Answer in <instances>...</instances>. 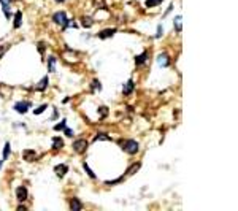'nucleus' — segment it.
<instances>
[{
  "mask_svg": "<svg viewBox=\"0 0 238 211\" xmlns=\"http://www.w3.org/2000/svg\"><path fill=\"white\" fill-rule=\"evenodd\" d=\"M10 2H11V0H0V3H2V5H10Z\"/></svg>",
  "mask_w": 238,
  "mask_h": 211,
  "instance_id": "nucleus-32",
  "label": "nucleus"
},
{
  "mask_svg": "<svg viewBox=\"0 0 238 211\" xmlns=\"http://www.w3.org/2000/svg\"><path fill=\"white\" fill-rule=\"evenodd\" d=\"M62 146H64V142H62L59 136H54V138H53V148H54V149H60Z\"/></svg>",
  "mask_w": 238,
  "mask_h": 211,
  "instance_id": "nucleus-13",
  "label": "nucleus"
},
{
  "mask_svg": "<svg viewBox=\"0 0 238 211\" xmlns=\"http://www.w3.org/2000/svg\"><path fill=\"white\" fill-rule=\"evenodd\" d=\"M48 68H49V72H54V68H56V57L54 56H51L48 59Z\"/></svg>",
  "mask_w": 238,
  "mask_h": 211,
  "instance_id": "nucleus-16",
  "label": "nucleus"
},
{
  "mask_svg": "<svg viewBox=\"0 0 238 211\" xmlns=\"http://www.w3.org/2000/svg\"><path fill=\"white\" fill-rule=\"evenodd\" d=\"M57 116H59V113H57V111H54V113H53V119H56Z\"/></svg>",
  "mask_w": 238,
  "mask_h": 211,
  "instance_id": "nucleus-33",
  "label": "nucleus"
},
{
  "mask_svg": "<svg viewBox=\"0 0 238 211\" xmlns=\"http://www.w3.org/2000/svg\"><path fill=\"white\" fill-rule=\"evenodd\" d=\"M181 16H176L175 18V30L176 32H181V27H183V22H181Z\"/></svg>",
  "mask_w": 238,
  "mask_h": 211,
  "instance_id": "nucleus-17",
  "label": "nucleus"
},
{
  "mask_svg": "<svg viewBox=\"0 0 238 211\" xmlns=\"http://www.w3.org/2000/svg\"><path fill=\"white\" fill-rule=\"evenodd\" d=\"M92 87H94V89H97V90H99V89H100V83H99V81H97V80H94V81H92Z\"/></svg>",
  "mask_w": 238,
  "mask_h": 211,
  "instance_id": "nucleus-27",
  "label": "nucleus"
},
{
  "mask_svg": "<svg viewBox=\"0 0 238 211\" xmlns=\"http://www.w3.org/2000/svg\"><path fill=\"white\" fill-rule=\"evenodd\" d=\"M46 86H48V76H44V78L40 80V83L37 84V90H44Z\"/></svg>",
  "mask_w": 238,
  "mask_h": 211,
  "instance_id": "nucleus-15",
  "label": "nucleus"
},
{
  "mask_svg": "<svg viewBox=\"0 0 238 211\" xmlns=\"http://www.w3.org/2000/svg\"><path fill=\"white\" fill-rule=\"evenodd\" d=\"M3 11H5L7 18H10V16H11V14H10V5H3Z\"/></svg>",
  "mask_w": 238,
  "mask_h": 211,
  "instance_id": "nucleus-28",
  "label": "nucleus"
},
{
  "mask_svg": "<svg viewBox=\"0 0 238 211\" xmlns=\"http://www.w3.org/2000/svg\"><path fill=\"white\" fill-rule=\"evenodd\" d=\"M81 24H83L84 27H91V26H92V19H91V18H83Z\"/></svg>",
  "mask_w": 238,
  "mask_h": 211,
  "instance_id": "nucleus-19",
  "label": "nucleus"
},
{
  "mask_svg": "<svg viewBox=\"0 0 238 211\" xmlns=\"http://www.w3.org/2000/svg\"><path fill=\"white\" fill-rule=\"evenodd\" d=\"M83 167H84V170H86V173H87V175H89L91 178H95V173H94V172H92V170L89 168V165H87V163H84V165H83Z\"/></svg>",
  "mask_w": 238,
  "mask_h": 211,
  "instance_id": "nucleus-22",
  "label": "nucleus"
},
{
  "mask_svg": "<svg viewBox=\"0 0 238 211\" xmlns=\"http://www.w3.org/2000/svg\"><path fill=\"white\" fill-rule=\"evenodd\" d=\"M133 90V81L132 80H129L126 84H124V89H122V94L124 95H129V94Z\"/></svg>",
  "mask_w": 238,
  "mask_h": 211,
  "instance_id": "nucleus-11",
  "label": "nucleus"
},
{
  "mask_svg": "<svg viewBox=\"0 0 238 211\" xmlns=\"http://www.w3.org/2000/svg\"><path fill=\"white\" fill-rule=\"evenodd\" d=\"M24 157H26V159H34L35 152L34 151H24Z\"/></svg>",
  "mask_w": 238,
  "mask_h": 211,
  "instance_id": "nucleus-24",
  "label": "nucleus"
},
{
  "mask_svg": "<svg viewBox=\"0 0 238 211\" xmlns=\"http://www.w3.org/2000/svg\"><path fill=\"white\" fill-rule=\"evenodd\" d=\"M99 110H100V116H102V118L108 114V108H106V106H100Z\"/></svg>",
  "mask_w": 238,
  "mask_h": 211,
  "instance_id": "nucleus-26",
  "label": "nucleus"
},
{
  "mask_svg": "<svg viewBox=\"0 0 238 211\" xmlns=\"http://www.w3.org/2000/svg\"><path fill=\"white\" fill-rule=\"evenodd\" d=\"M140 167H141V163H140V162H135L132 167H129V168H127V172H126V176L135 175V172H138V170H140Z\"/></svg>",
  "mask_w": 238,
  "mask_h": 211,
  "instance_id": "nucleus-10",
  "label": "nucleus"
},
{
  "mask_svg": "<svg viewBox=\"0 0 238 211\" xmlns=\"http://www.w3.org/2000/svg\"><path fill=\"white\" fill-rule=\"evenodd\" d=\"M94 140H95V142H99V140H111V138H110V136H108L106 133H99V135L95 136Z\"/></svg>",
  "mask_w": 238,
  "mask_h": 211,
  "instance_id": "nucleus-20",
  "label": "nucleus"
},
{
  "mask_svg": "<svg viewBox=\"0 0 238 211\" xmlns=\"http://www.w3.org/2000/svg\"><path fill=\"white\" fill-rule=\"evenodd\" d=\"M121 145H122V148H124V151L126 152H129V154H137L138 152V143L135 142V140H127V142H121Z\"/></svg>",
  "mask_w": 238,
  "mask_h": 211,
  "instance_id": "nucleus-1",
  "label": "nucleus"
},
{
  "mask_svg": "<svg viewBox=\"0 0 238 211\" xmlns=\"http://www.w3.org/2000/svg\"><path fill=\"white\" fill-rule=\"evenodd\" d=\"M16 197L19 202H24V200H27V189L24 186H19L18 189H16Z\"/></svg>",
  "mask_w": 238,
  "mask_h": 211,
  "instance_id": "nucleus-5",
  "label": "nucleus"
},
{
  "mask_svg": "<svg viewBox=\"0 0 238 211\" xmlns=\"http://www.w3.org/2000/svg\"><path fill=\"white\" fill-rule=\"evenodd\" d=\"M2 156H3V160L10 156V143H5V149H3V154H2Z\"/></svg>",
  "mask_w": 238,
  "mask_h": 211,
  "instance_id": "nucleus-21",
  "label": "nucleus"
},
{
  "mask_svg": "<svg viewBox=\"0 0 238 211\" xmlns=\"http://www.w3.org/2000/svg\"><path fill=\"white\" fill-rule=\"evenodd\" d=\"M116 33V29H106V30H102V32H99V38H110V37H113Z\"/></svg>",
  "mask_w": 238,
  "mask_h": 211,
  "instance_id": "nucleus-8",
  "label": "nucleus"
},
{
  "mask_svg": "<svg viewBox=\"0 0 238 211\" xmlns=\"http://www.w3.org/2000/svg\"><path fill=\"white\" fill-rule=\"evenodd\" d=\"M46 106H48L46 103H44V105H40V106H38L37 110H34V114H40V113H43V111L46 110Z\"/></svg>",
  "mask_w": 238,
  "mask_h": 211,
  "instance_id": "nucleus-23",
  "label": "nucleus"
},
{
  "mask_svg": "<svg viewBox=\"0 0 238 211\" xmlns=\"http://www.w3.org/2000/svg\"><path fill=\"white\" fill-rule=\"evenodd\" d=\"M21 19H22V13H21V11H18V13H16V16H14V22H13L14 29H19V27H21Z\"/></svg>",
  "mask_w": 238,
  "mask_h": 211,
  "instance_id": "nucleus-14",
  "label": "nucleus"
},
{
  "mask_svg": "<svg viewBox=\"0 0 238 211\" xmlns=\"http://www.w3.org/2000/svg\"><path fill=\"white\" fill-rule=\"evenodd\" d=\"M64 130H65V135H67V136H73V132H71L70 129H67V127H65Z\"/></svg>",
  "mask_w": 238,
  "mask_h": 211,
  "instance_id": "nucleus-30",
  "label": "nucleus"
},
{
  "mask_svg": "<svg viewBox=\"0 0 238 211\" xmlns=\"http://www.w3.org/2000/svg\"><path fill=\"white\" fill-rule=\"evenodd\" d=\"M73 149H75V152H80V154H83L86 149H87V142L86 140H76V142L73 143Z\"/></svg>",
  "mask_w": 238,
  "mask_h": 211,
  "instance_id": "nucleus-3",
  "label": "nucleus"
},
{
  "mask_svg": "<svg viewBox=\"0 0 238 211\" xmlns=\"http://www.w3.org/2000/svg\"><path fill=\"white\" fill-rule=\"evenodd\" d=\"M81 202L78 200V198H71V202H70V208L73 209V211H80L81 209Z\"/></svg>",
  "mask_w": 238,
  "mask_h": 211,
  "instance_id": "nucleus-12",
  "label": "nucleus"
},
{
  "mask_svg": "<svg viewBox=\"0 0 238 211\" xmlns=\"http://www.w3.org/2000/svg\"><path fill=\"white\" fill-rule=\"evenodd\" d=\"M65 127H67V121H62V122H60V124H57L54 129H56V130H62V129H65Z\"/></svg>",
  "mask_w": 238,
  "mask_h": 211,
  "instance_id": "nucleus-25",
  "label": "nucleus"
},
{
  "mask_svg": "<svg viewBox=\"0 0 238 211\" xmlns=\"http://www.w3.org/2000/svg\"><path fill=\"white\" fill-rule=\"evenodd\" d=\"M53 21L56 22V24H59V26H64L65 27V24H67V14L64 13V11H57V13H54V16H53Z\"/></svg>",
  "mask_w": 238,
  "mask_h": 211,
  "instance_id": "nucleus-2",
  "label": "nucleus"
},
{
  "mask_svg": "<svg viewBox=\"0 0 238 211\" xmlns=\"http://www.w3.org/2000/svg\"><path fill=\"white\" fill-rule=\"evenodd\" d=\"M56 2H59V3H62V2H65V0H56Z\"/></svg>",
  "mask_w": 238,
  "mask_h": 211,
  "instance_id": "nucleus-34",
  "label": "nucleus"
},
{
  "mask_svg": "<svg viewBox=\"0 0 238 211\" xmlns=\"http://www.w3.org/2000/svg\"><path fill=\"white\" fill-rule=\"evenodd\" d=\"M148 62V53L145 51L143 54H140V56H137V59H135V64L140 67V65H143V64H146Z\"/></svg>",
  "mask_w": 238,
  "mask_h": 211,
  "instance_id": "nucleus-9",
  "label": "nucleus"
},
{
  "mask_svg": "<svg viewBox=\"0 0 238 211\" xmlns=\"http://www.w3.org/2000/svg\"><path fill=\"white\" fill-rule=\"evenodd\" d=\"M38 53H40V54L44 53V43H38Z\"/></svg>",
  "mask_w": 238,
  "mask_h": 211,
  "instance_id": "nucleus-29",
  "label": "nucleus"
},
{
  "mask_svg": "<svg viewBox=\"0 0 238 211\" xmlns=\"http://www.w3.org/2000/svg\"><path fill=\"white\" fill-rule=\"evenodd\" d=\"M157 64H159L160 67H168V65H170V57H168V54L162 53V54L159 56V59H157Z\"/></svg>",
  "mask_w": 238,
  "mask_h": 211,
  "instance_id": "nucleus-6",
  "label": "nucleus"
},
{
  "mask_svg": "<svg viewBox=\"0 0 238 211\" xmlns=\"http://www.w3.org/2000/svg\"><path fill=\"white\" fill-rule=\"evenodd\" d=\"M29 108H30V102H18V103L14 105V110H16L18 113H21V114H24Z\"/></svg>",
  "mask_w": 238,
  "mask_h": 211,
  "instance_id": "nucleus-4",
  "label": "nucleus"
},
{
  "mask_svg": "<svg viewBox=\"0 0 238 211\" xmlns=\"http://www.w3.org/2000/svg\"><path fill=\"white\" fill-rule=\"evenodd\" d=\"M162 3V0H146V7L148 8H153L156 5H160Z\"/></svg>",
  "mask_w": 238,
  "mask_h": 211,
  "instance_id": "nucleus-18",
  "label": "nucleus"
},
{
  "mask_svg": "<svg viewBox=\"0 0 238 211\" xmlns=\"http://www.w3.org/2000/svg\"><path fill=\"white\" fill-rule=\"evenodd\" d=\"M67 172H68V167L65 165V163H60V165H56V167H54V173H57V176H60V178H62Z\"/></svg>",
  "mask_w": 238,
  "mask_h": 211,
  "instance_id": "nucleus-7",
  "label": "nucleus"
},
{
  "mask_svg": "<svg viewBox=\"0 0 238 211\" xmlns=\"http://www.w3.org/2000/svg\"><path fill=\"white\" fill-rule=\"evenodd\" d=\"M7 51V46H0V57H2V54H5Z\"/></svg>",
  "mask_w": 238,
  "mask_h": 211,
  "instance_id": "nucleus-31",
  "label": "nucleus"
},
{
  "mask_svg": "<svg viewBox=\"0 0 238 211\" xmlns=\"http://www.w3.org/2000/svg\"><path fill=\"white\" fill-rule=\"evenodd\" d=\"M2 163H3V160H0V167H2Z\"/></svg>",
  "mask_w": 238,
  "mask_h": 211,
  "instance_id": "nucleus-35",
  "label": "nucleus"
}]
</instances>
